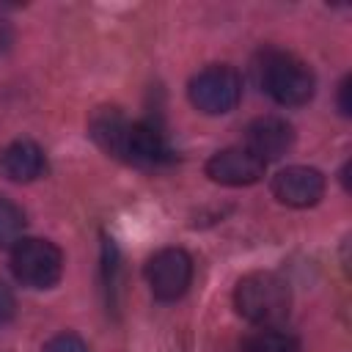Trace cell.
<instances>
[{
	"label": "cell",
	"instance_id": "cell-1",
	"mask_svg": "<svg viewBox=\"0 0 352 352\" xmlns=\"http://www.w3.org/2000/svg\"><path fill=\"white\" fill-rule=\"evenodd\" d=\"M91 138L102 151L129 165H162L173 160L165 135L148 121H129L116 107H99L91 116Z\"/></svg>",
	"mask_w": 352,
	"mask_h": 352
},
{
	"label": "cell",
	"instance_id": "cell-2",
	"mask_svg": "<svg viewBox=\"0 0 352 352\" xmlns=\"http://www.w3.org/2000/svg\"><path fill=\"white\" fill-rule=\"evenodd\" d=\"M234 305L242 319L258 327H275L289 316L292 292L289 283L267 270L248 272L234 289Z\"/></svg>",
	"mask_w": 352,
	"mask_h": 352
},
{
	"label": "cell",
	"instance_id": "cell-3",
	"mask_svg": "<svg viewBox=\"0 0 352 352\" xmlns=\"http://www.w3.org/2000/svg\"><path fill=\"white\" fill-rule=\"evenodd\" d=\"M258 82L283 107L305 104L316 88V80H314V72L308 69V63H302L300 58L280 52V50H272L261 58Z\"/></svg>",
	"mask_w": 352,
	"mask_h": 352
},
{
	"label": "cell",
	"instance_id": "cell-4",
	"mask_svg": "<svg viewBox=\"0 0 352 352\" xmlns=\"http://www.w3.org/2000/svg\"><path fill=\"white\" fill-rule=\"evenodd\" d=\"M11 272L28 289H50L60 280L63 253L50 239L25 236L11 248Z\"/></svg>",
	"mask_w": 352,
	"mask_h": 352
},
{
	"label": "cell",
	"instance_id": "cell-5",
	"mask_svg": "<svg viewBox=\"0 0 352 352\" xmlns=\"http://www.w3.org/2000/svg\"><path fill=\"white\" fill-rule=\"evenodd\" d=\"M190 102L206 116H223L242 99V77L228 63H212L201 69L187 85Z\"/></svg>",
	"mask_w": 352,
	"mask_h": 352
},
{
	"label": "cell",
	"instance_id": "cell-6",
	"mask_svg": "<svg viewBox=\"0 0 352 352\" xmlns=\"http://www.w3.org/2000/svg\"><path fill=\"white\" fill-rule=\"evenodd\" d=\"M146 280L151 294L162 302L179 300L192 283V258L182 248H162L146 264Z\"/></svg>",
	"mask_w": 352,
	"mask_h": 352
},
{
	"label": "cell",
	"instance_id": "cell-7",
	"mask_svg": "<svg viewBox=\"0 0 352 352\" xmlns=\"http://www.w3.org/2000/svg\"><path fill=\"white\" fill-rule=\"evenodd\" d=\"M272 195L294 209L314 206L324 195V176L316 168L308 165H289L275 173L272 179Z\"/></svg>",
	"mask_w": 352,
	"mask_h": 352
},
{
	"label": "cell",
	"instance_id": "cell-8",
	"mask_svg": "<svg viewBox=\"0 0 352 352\" xmlns=\"http://www.w3.org/2000/svg\"><path fill=\"white\" fill-rule=\"evenodd\" d=\"M264 168L267 162H261L256 154H250L242 146H234L209 157L206 176L226 187H245V184H256L264 176Z\"/></svg>",
	"mask_w": 352,
	"mask_h": 352
},
{
	"label": "cell",
	"instance_id": "cell-9",
	"mask_svg": "<svg viewBox=\"0 0 352 352\" xmlns=\"http://www.w3.org/2000/svg\"><path fill=\"white\" fill-rule=\"evenodd\" d=\"M294 143V129L280 116H258L245 129V148L261 162L280 160Z\"/></svg>",
	"mask_w": 352,
	"mask_h": 352
},
{
	"label": "cell",
	"instance_id": "cell-10",
	"mask_svg": "<svg viewBox=\"0 0 352 352\" xmlns=\"http://www.w3.org/2000/svg\"><path fill=\"white\" fill-rule=\"evenodd\" d=\"M47 170L44 148L33 140H14L0 151V173L11 182H36Z\"/></svg>",
	"mask_w": 352,
	"mask_h": 352
},
{
	"label": "cell",
	"instance_id": "cell-11",
	"mask_svg": "<svg viewBox=\"0 0 352 352\" xmlns=\"http://www.w3.org/2000/svg\"><path fill=\"white\" fill-rule=\"evenodd\" d=\"M245 352H300V344L292 333L278 330V327H261L256 333H250L242 341Z\"/></svg>",
	"mask_w": 352,
	"mask_h": 352
},
{
	"label": "cell",
	"instance_id": "cell-12",
	"mask_svg": "<svg viewBox=\"0 0 352 352\" xmlns=\"http://www.w3.org/2000/svg\"><path fill=\"white\" fill-rule=\"evenodd\" d=\"M22 231H25V212L16 204L0 198V250L14 248L22 239Z\"/></svg>",
	"mask_w": 352,
	"mask_h": 352
},
{
	"label": "cell",
	"instance_id": "cell-13",
	"mask_svg": "<svg viewBox=\"0 0 352 352\" xmlns=\"http://www.w3.org/2000/svg\"><path fill=\"white\" fill-rule=\"evenodd\" d=\"M41 352H91V346L77 333H58L44 344Z\"/></svg>",
	"mask_w": 352,
	"mask_h": 352
},
{
	"label": "cell",
	"instance_id": "cell-14",
	"mask_svg": "<svg viewBox=\"0 0 352 352\" xmlns=\"http://www.w3.org/2000/svg\"><path fill=\"white\" fill-rule=\"evenodd\" d=\"M14 311H16V300H14V292L0 280V327L8 324L14 319Z\"/></svg>",
	"mask_w": 352,
	"mask_h": 352
},
{
	"label": "cell",
	"instance_id": "cell-15",
	"mask_svg": "<svg viewBox=\"0 0 352 352\" xmlns=\"http://www.w3.org/2000/svg\"><path fill=\"white\" fill-rule=\"evenodd\" d=\"M11 44H14V28H11V22H6V19L0 16V55L8 52Z\"/></svg>",
	"mask_w": 352,
	"mask_h": 352
},
{
	"label": "cell",
	"instance_id": "cell-16",
	"mask_svg": "<svg viewBox=\"0 0 352 352\" xmlns=\"http://www.w3.org/2000/svg\"><path fill=\"white\" fill-rule=\"evenodd\" d=\"M346 94H349V77L338 85V110H341L344 116H349V110H352V107H349V102H346Z\"/></svg>",
	"mask_w": 352,
	"mask_h": 352
}]
</instances>
